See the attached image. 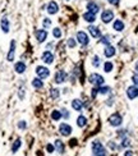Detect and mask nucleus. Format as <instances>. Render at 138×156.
<instances>
[{
    "label": "nucleus",
    "instance_id": "obj_5",
    "mask_svg": "<svg viewBox=\"0 0 138 156\" xmlns=\"http://www.w3.org/2000/svg\"><path fill=\"white\" fill-rule=\"evenodd\" d=\"M112 19H114V12L112 10H110V9H106V10H104L102 13H101V21L104 22V23H110Z\"/></svg>",
    "mask_w": 138,
    "mask_h": 156
},
{
    "label": "nucleus",
    "instance_id": "obj_7",
    "mask_svg": "<svg viewBox=\"0 0 138 156\" xmlns=\"http://www.w3.org/2000/svg\"><path fill=\"white\" fill-rule=\"evenodd\" d=\"M72 132H73V129H72V127L69 126L68 123H61L60 126H59V133H60L61 136L68 137V136L72 134Z\"/></svg>",
    "mask_w": 138,
    "mask_h": 156
},
{
    "label": "nucleus",
    "instance_id": "obj_25",
    "mask_svg": "<svg viewBox=\"0 0 138 156\" xmlns=\"http://www.w3.org/2000/svg\"><path fill=\"white\" fill-rule=\"evenodd\" d=\"M32 86L35 87V88H42L43 87V82L41 78H35L32 79Z\"/></svg>",
    "mask_w": 138,
    "mask_h": 156
},
{
    "label": "nucleus",
    "instance_id": "obj_26",
    "mask_svg": "<svg viewBox=\"0 0 138 156\" xmlns=\"http://www.w3.org/2000/svg\"><path fill=\"white\" fill-rule=\"evenodd\" d=\"M21 145H22V141L18 138V140H16L14 141V143H13V146H12V152L13 154H16L18 150H19V147H21Z\"/></svg>",
    "mask_w": 138,
    "mask_h": 156
},
{
    "label": "nucleus",
    "instance_id": "obj_15",
    "mask_svg": "<svg viewBox=\"0 0 138 156\" xmlns=\"http://www.w3.org/2000/svg\"><path fill=\"white\" fill-rule=\"evenodd\" d=\"M104 151H105V148H104V146H102L100 142L95 141V142L92 143V152L95 154V155H97V154H100V152H104Z\"/></svg>",
    "mask_w": 138,
    "mask_h": 156
},
{
    "label": "nucleus",
    "instance_id": "obj_24",
    "mask_svg": "<svg viewBox=\"0 0 138 156\" xmlns=\"http://www.w3.org/2000/svg\"><path fill=\"white\" fill-rule=\"evenodd\" d=\"M51 118H53V120H55V122L60 120L61 118H63L61 111H60V110H53V113H51Z\"/></svg>",
    "mask_w": 138,
    "mask_h": 156
},
{
    "label": "nucleus",
    "instance_id": "obj_22",
    "mask_svg": "<svg viewBox=\"0 0 138 156\" xmlns=\"http://www.w3.org/2000/svg\"><path fill=\"white\" fill-rule=\"evenodd\" d=\"M112 27H114V29L116 31V32H122V31L124 29V23L120 19H116L114 22V24H112Z\"/></svg>",
    "mask_w": 138,
    "mask_h": 156
},
{
    "label": "nucleus",
    "instance_id": "obj_3",
    "mask_svg": "<svg viewBox=\"0 0 138 156\" xmlns=\"http://www.w3.org/2000/svg\"><path fill=\"white\" fill-rule=\"evenodd\" d=\"M67 78H68V73H67L65 71H58V72L55 73L54 81H55L56 85H61V83L65 82Z\"/></svg>",
    "mask_w": 138,
    "mask_h": 156
},
{
    "label": "nucleus",
    "instance_id": "obj_14",
    "mask_svg": "<svg viewBox=\"0 0 138 156\" xmlns=\"http://www.w3.org/2000/svg\"><path fill=\"white\" fill-rule=\"evenodd\" d=\"M127 96H128V99H130V100L138 97V87H137V86H130V87H128V90H127Z\"/></svg>",
    "mask_w": 138,
    "mask_h": 156
},
{
    "label": "nucleus",
    "instance_id": "obj_27",
    "mask_svg": "<svg viewBox=\"0 0 138 156\" xmlns=\"http://www.w3.org/2000/svg\"><path fill=\"white\" fill-rule=\"evenodd\" d=\"M50 96H51V99H54V100L59 99V96H60V91H59L58 88H51V90H50Z\"/></svg>",
    "mask_w": 138,
    "mask_h": 156
},
{
    "label": "nucleus",
    "instance_id": "obj_13",
    "mask_svg": "<svg viewBox=\"0 0 138 156\" xmlns=\"http://www.w3.org/2000/svg\"><path fill=\"white\" fill-rule=\"evenodd\" d=\"M14 55H16V40H12L10 47H9V53L7 55L8 61H13L14 60Z\"/></svg>",
    "mask_w": 138,
    "mask_h": 156
},
{
    "label": "nucleus",
    "instance_id": "obj_35",
    "mask_svg": "<svg viewBox=\"0 0 138 156\" xmlns=\"http://www.w3.org/2000/svg\"><path fill=\"white\" fill-rule=\"evenodd\" d=\"M129 145H130V140L127 138V137H125V138H123V141H122V147H128Z\"/></svg>",
    "mask_w": 138,
    "mask_h": 156
},
{
    "label": "nucleus",
    "instance_id": "obj_31",
    "mask_svg": "<svg viewBox=\"0 0 138 156\" xmlns=\"http://www.w3.org/2000/svg\"><path fill=\"white\" fill-rule=\"evenodd\" d=\"M100 42L105 43V45H110V36L109 35H104L100 37Z\"/></svg>",
    "mask_w": 138,
    "mask_h": 156
},
{
    "label": "nucleus",
    "instance_id": "obj_38",
    "mask_svg": "<svg viewBox=\"0 0 138 156\" xmlns=\"http://www.w3.org/2000/svg\"><path fill=\"white\" fill-rule=\"evenodd\" d=\"M132 81H133L134 86H137V87H138V73L133 74V77H132Z\"/></svg>",
    "mask_w": 138,
    "mask_h": 156
},
{
    "label": "nucleus",
    "instance_id": "obj_1",
    "mask_svg": "<svg viewBox=\"0 0 138 156\" xmlns=\"http://www.w3.org/2000/svg\"><path fill=\"white\" fill-rule=\"evenodd\" d=\"M88 82H90L91 85H93V86L100 87V86L104 85L105 79H104L102 76H100L98 73H92V74H90V76H88Z\"/></svg>",
    "mask_w": 138,
    "mask_h": 156
},
{
    "label": "nucleus",
    "instance_id": "obj_32",
    "mask_svg": "<svg viewBox=\"0 0 138 156\" xmlns=\"http://www.w3.org/2000/svg\"><path fill=\"white\" fill-rule=\"evenodd\" d=\"M53 35H54L55 39H60V37H61V29L58 28V27L54 28V29H53Z\"/></svg>",
    "mask_w": 138,
    "mask_h": 156
},
{
    "label": "nucleus",
    "instance_id": "obj_30",
    "mask_svg": "<svg viewBox=\"0 0 138 156\" xmlns=\"http://www.w3.org/2000/svg\"><path fill=\"white\" fill-rule=\"evenodd\" d=\"M112 68H114V65H112L111 61H106L105 65H104V72H106V73H110V72L112 71Z\"/></svg>",
    "mask_w": 138,
    "mask_h": 156
},
{
    "label": "nucleus",
    "instance_id": "obj_19",
    "mask_svg": "<svg viewBox=\"0 0 138 156\" xmlns=\"http://www.w3.org/2000/svg\"><path fill=\"white\" fill-rule=\"evenodd\" d=\"M72 108L76 111H81L82 108H83V102L81 101V100H78V99H74L72 101Z\"/></svg>",
    "mask_w": 138,
    "mask_h": 156
},
{
    "label": "nucleus",
    "instance_id": "obj_10",
    "mask_svg": "<svg viewBox=\"0 0 138 156\" xmlns=\"http://www.w3.org/2000/svg\"><path fill=\"white\" fill-rule=\"evenodd\" d=\"M35 36H36V40L39 41L40 43H42L47 39V31L46 29H37L35 32Z\"/></svg>",
    "mask_w": 138,
    "mask_h": 156
},
{
    "label": "nucleus",
    "instance_id": "obj_36",
    "mask_svg": "<svg viewBox=\"0 0 138 156\" xmlns=\"http://www.w3.org/2000/svg\"><path fill=\"white\" fill-rule=\"evenodd\" d=\"M60 111H61V115L64 116L65 119H69V116H71V114H69V111H68L67 109H61Z\"/></svg>",
    "mask_w": 138,
    "mask_h": 156
},
{
    "label": "nucleus",
    "instance_id": "obj_20",
    "mask_svg": "<svg viewBox=\"0 0 138 156\" xmlns=\"http://www.w3.org/2000/svg\"><path fill=\"white\" fill-rule=\"evenodd\" d=\"M83 19L87 22V23H93L96 21V14H92L90 12H86L83 14Z\"/></svg>",
    "mask_w": 138,
    "mask_h": 156
},
{
    "label": "nucleus",
    "instance_id": "obj_37",
    "mask_svg": "<svg viewBox=\"0 0 138 156\" xmlns=\"http://www.w3.org/2000/svg\"><path fill=\"white\" fill-rule=\"evenodd\" d=\"M18 128H19V129H26L27 128V123L24 120H21L19 123H18Z\"/></svg>",
    "mask_w": 138,
    "mask_h": 156
},
{
    "label": "nucleus",
    "instance_id": "obj_16",
    "mask_svg": "<svg viewBox=\"0 0 138 156\" xmlns=\"http://www.w3.org/2000/svg\"><path fill=\"white\" fill-rule=\"evenodd\" d=\"M26 64H24V61H17V63L14 64V71L18 73V74H22L26 72Z\"/></svg>",
    "mask_w": 138,
    "mask_h": 156
},
{
    "label": "nucleus",
    "instance_id": "obj_28",
    "mask_svg": "<svg viewBox=\"0 0 138 156\" xmlns=\"http://www.w3.org/2000/svg\"><path fill=\"white\" fill-rule=\"evenodd\" d=\"M111 91V88L109 86H100L98 87V92L101 93V95H106V93H109Z\"/></svg>",
    "mask_w": 138,
    "mask_h": 156
},
{
    "label": "nucleus",
    "instance_id": "obj_6",
    "mask_svg": "<svg viewBox=\"0 0 138 156\" xmlns=\"http://www.w3.org/2000/svg\"><path fill=\"white\" fill-rule=\"evenodd\" d=\"M36 74H37V77L41 78V79H45L50 76V71L47 69L46 67H42V65H39L36 68Z\"/></svg>",
    "mask_w": 138,
    "mask_h": 156
},
{
    "label": "nucleus",
    "instance_id": "obj_39",
    "mask_svg": "<svg viewBox=\"0 0 138 156\" xmlns=\"http://www.w3.org/2000/svg\"><path fill=\"white\" fill-rule=\"evenodd\" d=\"M108 3L109 4H111V5H119V3H120V0H108Z\"/></svg>",
    "mask_w": 138,
    "mask_h": 156
},
{
    "label": "nucleus",
    "instance_id": "obj_18",
    "mask_svg": "<svg viewBox=\"0 0 138 156\" xmlns=\"http://www.w3.org/2000/svg\"><path fill=\"white\" fill-rule=\"evenodd\" d=\"M88 32L92 37H95V39H98V37H101V32H100V28L98 27H95V26H90L88 27Z\"/></svg>",
    "mask_w": 138,
    "mask_h": 156
},
{
    "label": "nucleus",
    "instance_id": "obj_43",
    "mask_svg": "<svg viewBox=\"0 0 138 156\" xmlns=\"http://www.w3.org/2000/svg\"><path fill=\"white\" fill-rule=\"evenodd\" d=\"M124 156H133V152H132V151H125Z\"/></svg>",
    "mask_w": 138,
    "mask_h": 156
},
{
    "label": "nucleus",
    "instance_id": "obj_41",
    "mask_svg": "<svg viewBox=\"0 0 138 156\" xmlns=\"http://www.w3.org/2000/svg\"><path fill=\"white\" fill-rule=\"evenodd\" d=\"M19 99H21V100L24 99V90H23V88L19 90Z\"/></svg>",
    "mask_w": 138,
    "mask_h": 156
},
{
    "label": "nucleus",
    "instance_id": "obj_8",
    "mask_svg": "<svg viewBox=\"0 0 138 156\" xmlns=\"http://www.w3.org/2000/svg\"><path fill=\"white\" fill-rule=\"evenodd\" d=\"M41 59L45 64H51V63H54V54L50 51V50H46V51L42 53Z\"/></svg>",
    "mask_w": 138,
    "mask_h": 156
},
{
    "label": "nucleus",
    "instance_id": "obj_21",
    "mask_svg": "<svg viewBox=\"0 0 138 156\" xmlns=\"http://www.w3.org/2000/svg\"><path fill=\"white\" fill-rule=\"evenodd\" d=\"M55 150L58 151L59 154H64V151H65V146H64V143H63L60 140H56L55 141Z\"/></svg>",
    "mask_w": 138,
    "mask_h": 156
},
{
    "label": "nucleus",
    "instance_id": "obj_9",
    "mask_svg": "<svg viewBox=\"0 0 138 156\" xmlns=\"http://www.w3.org/2000/svg\"><path fill=\"white\" fill-rule=\"evenodd\" d=\"M46 10H47V13L49 14H56V13H58V12H59V5H58V3H56V2H54V0H53V2H50L49 4H47V7H46Z\"/></svg>",
    "mask_w": 138,
    "mask_h": 156
},
{
    "label": "nucleus",
    "instance_id": "obj_42",
    "mask_svg": "<svg viewBox=\"0 0 138 156\" xmlns=\"http://www.w3.org/2000/svg\"><path fill=\"white\" fill-rule=\"evenodd\" d=\"M109 147H110V148H112V150H116V148H118V147L115 146V143L112 142V141H111V142H109Z\"/></svg>",
    "mask_w": 138,
    "mask_h": 156
},
{
    "label": "nucleus",
    "instance_id": "obj_23",
    "mask_svg": "<svg viewBox=\"0 0 138 156\" xmlns=\"http://www.w3.org/2000/svg\"><path fill=\"white\" fill-rule=\"evenodd\" d=\"M86 124H87V118L83 115H79L77 118V126L79 128H83V127H86Z\"/></svg>",
    "mask_w": 138,
    "mask_h": 156
},
{
    "label": "nucleus",
    "instance_id": "obj_44",
    "mask_svg": "<svg viewBox=\"0 0 138 156\" xmlns=\"http://www.w3.org/2000/svg\"><path fill=\"white\" fill-rule=\"evenodd\" d=\"M136 71L138 72V61H137V63H136Z\"/></svg>",
    "mask_w": 138,
    "mask_h": 156
},
{
    "label": "nucleus",
    "instance_id": "obj_2",
    "mask_svg": "<svg viewBox=\"0 0 138 156\" xmlns=\"http://www.w3.org/2000/svg\"><path fill=\"white\" fill-rule=\"evenodd\" d=\"M109 123L111 127H119V126H122V123H123V118L119 113H114L109 116Z\"/></svg>",
    "mask_w": 138,
    "mask_h": 156
},
{
    "label": "nucleus",
    "instance_id": "obj_11",
    "mask_svg": "<svg viewBox=\"0 0 138 156\" xmlns=\"http://www.w3.org/2000/svg\"><path fill=\"white\" fill-rule=\"evenodd\" d=\"M0 27H2V31L4 33H8L9 29H10V23H9V19L7 16H4L2 18V21H0Z\"/></svg>",
    "mask_w": 138,
    "mask_h": 156
},
{
    "label": "nucleus",
    "instance_id": "obj_33",
    "mask_svg": "<svg viewBox=\"0 0 138 156\" xmlns=\"http://www.w3.org/2000/svg\"><path fill=\"white\" fill-rule=\"evenodd\" d=\"M67 45H68V47H71V49H73V47H76V45H77V42H76V40H74V39H69V40L67 41Z\"/></svg>",
    "mask_w": 138,
    "mask_h": 156
},
{
    "label": "nucleus",
    "instance_id": "obj_40",
    "mask_svg": "<svg viewBox=\"0 0 138 156\" xmlns=\"http://www.w3.org/2000/svg\"><path fill=\"white\" fill-rule=\"evenodd\" d=\"M46 150H47V151H49L50 154H51V152H54V150H55V147H54L53 145H50V143H49V145L46 146Z\"/></svg>",
    "mask_w": 138,
    "mask_h": 156
},
{
    "label": "nucleus",
    "instance_id": "obj_29",
    "mask_svg": "<svg viewBox=\"0 0 138 156\" xmlns=\"http://www.w3.org/2000/svg\"><path fill=\"white\" fill-rule=\"evenodd\" d=\"M92 65L95 67V68H98L100 65H101V59H100L98 55H95L92 59Z\"/></svg>",
    "mask_w": 138,
    "mask_h": 156
},
{
    "label": "nucleus",
    "instance_id": "obj_17",
    "mask_svg": "<svg viewBox=\"0 0 138 156\" xmlns=\"http://www.w3.org/2000/svg\"><path fill=\"white\" fill-rule=\"evenodd\" d=\"M115 47L112 46V45H106L105 50H104V54H105V57L106 58H112L115 55Z\"/></svg>",
    "mask_w": 138,
    "mask_h": 156
},
{
    "label": "nucleus",
    "instance_id": "obj_12",
    "mask_svg": "<svg viewBox=\"0 0 138 156\" xmlns=\"http://www.w3.org/2000/svg\"><path fill=\"white\" fill-rule=\"evenodd\" d=\"M87 12H90V13H92V14H97L100 12V5L95 2L87 3Z\"/></svg>",
    "mask_w": 138,
    "mask_h": 156
},
{
    "label": "nucleus",
    "instance_id": "obj_45",
    "mask_svg": "<svg viewBox=\"0 0 138 156\" xmlns=\"http://www.w3.org/2000/svg\"><path fill=\"white\" fill-rule=\"evenodd\" d=\"M65 2H69V0H65Z\"/></svg>",
    "mask_w": 138,
    "mask_h": 156
},
{
    "label": "nucleus",
    "instance_id": "obj_4",
    "mask_svg": "<svg viewBox=\"0 0 138 156\" xmlns=\"http://www.w3.org/2000/svg\"><path fill=\"white\" fill-rule=\"evenodd\" d=\"M77 41H78V43H81L82 46L88 45V42H90L88 35H87L85 31H79V32H77Z\"/></svg>",
    "mask_w": 138,
    "mask_h": 156
},
{
    "label": "nucleus",
    "instance_id": "obj_34",
    "mask_svg": "<svg viewBox=\"0 0 138 156\" xmlns=\"http://www.w3.org/2000/svg\"><path fill=\"white\" fill-rule=\"evenodd\" d=\"M42 26L45 28H49L50 26H51V19H50V18H45V19L42 21Z\"/></svg>",
    "mask_w": 138,
    "mask_h": 156
}]
</instances>
